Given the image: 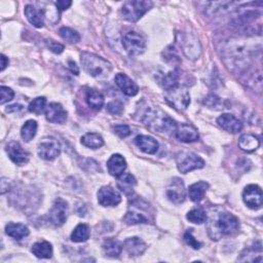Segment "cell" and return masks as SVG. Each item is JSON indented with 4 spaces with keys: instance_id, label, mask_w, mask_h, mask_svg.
<instances>
[{
    "instance_id": "38",
    "label": "cell",
    "mask_w": 263,
    "mask_h": 263,
    "mask_svg": "<svg viewBox=\"0 0 263 263\" xmlns=\"http://www.w3.org/2000/svg\"><path fill=\"white\" fill-rule=\"evenodd\" d=\"M186 218L189 220V222L194 224H201L206 221V214L201 208H195L192 209L187 213Z\"/></svg>"
},
{
    "instance_id": "25",
    "label": "cell",
    "mask_w": 263,
    "mask_h": 263,
    "mask_svg": "<svg viewBox=\"0 0 263 263\" xmlns=\"http://www.w3.org/2000/svg\"><path fill=\"white\" fill-rule=\"evenodd\" d=\"M25 15L29 23L36 28H41L44 25V11L42 9H38L33 5H27L25 7Z\"/></svg>"
},
{
    "instance_id": "41",
    "label": "cell",
    "mask_w": 263,
    "mask_h": 263,
    "mask_svg": "<svg viewBox=\"0 0 263 263\" xmlns=\"http://www.w3.org/2000/svg\"><path fill=\"white\" fill-rule=\"evenodd\" d=\"M13 97H14V92L11 88H9L7 86H4V85H2L0 87V98H1L0 99V104L1 105H3L6 102L12 100Z\"/></svg>"
},
{
    "instance_id": "23",
    "label": "cell",
    "mask_w": 263,
    "mask_h": 263,
    "mask_svg": "<svg viewBox=\"0 0 263 263\" xmlns=\"http://www.w3.org/2000/svg\"><path fill=\"white\" fill-rule=\"evenodd\" d=\"M136 145L147 154H154L158 150V142L150 137L145 135H140L135 139Z\"/></svg>"
},
{
    "instance_id": "32",
    "label": "cell",
    "mask_w": 263,
    "mask_h": 263,
    "mask_svg": "<svg viewBox=\"0 0 263 263\" xmlns=\"http://www.w3.org/2000/svg\"><path fill=\"white\" fill-rule=\"evenodd\" d=\"M86 102L91 109L100 110L104 105V96L96 89H88L86 92Z\"/></svg>"
},
{
    "instance_id": "18",
    "label": "cell",
    "mask_w": 263,
    "mask_h": 263,
    "mask_svg": "<svg viewBox=\"0 0 263 263\" xmlns=\"http://www.w3.org/2000/svg\"><path fill=\"white\" fill-rule=\"evenodd\" d=\"M116 85L119 87V89L128 97H134L138 93L139 87L136 84L135 81H133L127 75L123 73H117L114 77Z\"/></svg>"
},
{
    "instance_id": "17",
    "label": "cell",
    "mask_w": 263,
    "mask_h": 263,
    "mask_svg": "<svg viewBox=\"0 0 263 263\" xmlns=\"http://www.w3.org/2000/svg\"><path fill=\"white\" fill-rule=\"evenodd\" d=\"M6 152L9 158L17 165H24L29 161V154L17 142H9L6 145Z\"/></svg>"
},
{
    "instance_id": "16",
    "label": "cell",
    "mask_w": 263,
    "mask_h": 263,
    "mask_svg": "<svg viewBox=\"0 0 263 263\" xmlns=\"http://www.w3.org/2000/svg\"><path fill=\"white\" fill-rule=\"evenodd\" d=\"M176 138L184 143H191L198 140V132L197 129L189 123H179L176 126L175 130Z\"/></svg>"
},
{
    "instance_id": "20",
    "label": "cell",
    "mask_w": 263,
    "mask_h": 263,
    "mask_svg": "<svg viewBox=\"0 0 263 263\" xmlns=\"http://www.w3.org/2000/svg\"><path fill=\"white\" fill-rule=\"evenodd\" d=\"M155 78L158 82V84L164 88L165 90L176 86L178 84V72L177 70L173 69V70H159L156 75Z\"/></svg>"
},
{
    "instance_id": "35",
    "label": "cell",
    "mask_w": 263,
    "mask_h": 263,
    "mask_svg": "<svg viewBox=\"0 0 263 263\" xmlns=\"http://www.w3.org/2000/svg\"><path fill=\"white\" fill-rule=\"evenodd\" d=\"M120 178L118 179L117 185L119 187V189L124 192L125 194H130L133 192V188L136 185V179L134 178V176H132L130 174H124L123 176H119Z\"/></svg>"
},
{
    "instance_id": "19",
    "label": "cell",
    "mask_w": 263,
    "mask_h": 263,
    "mask_svg": "<svg viewBox=\"0 0 263 263\" xmlns=\"http://www.w3.org/2000/svg\"><path fill=\"white\" fill-rule=\"evenodd\" d=\"M217 123L226 132L231 134H236L242 129L241 121L234 115L229 113H224L217 118Z\"/></svg>"
},
{
    "instance_id": "36",
    "label": "cell",
    "mask_w": 263,
    "mask_h": 263,
    "mask_svg": "<svg viewBox=\"0 0 263 263\" xmlns=\"http://www.w3.org/2000/svg\"><path fill=\"white\" fill-rule=\"evenodd\" d=\"M37 132V122L33 119H30L25 122V124L22 126L21 129V136L24 139V141L29 142L31 141Z\"/></svg>"
},
{
    "instance_id": "12",
    "label": "cell",
    "mask_w": 263,
    "mask_h": 263,
    "mask_svg": "<svg viewBox=\"0 0 263 263\" xmlns=\"http://www.w3.org/2000/svg\"><path fill=\"white\" fill-rule=\"evenodd\" d=\"M68 203L63 198H57L49 211V220L55 226H62L67 220Z\"/></svg>"
},
{
    "instance_id": "3",
    "label": "cell",
    "mask_w": 263,
    "mask_h": 263,
    "mask_svg": "<svg viewBox=\"0 0 263 263\" xmlns=\"http://www.w3.org/2000/svg\"><path fill=\"white\" fill-rule=\"evenodd\" d=\"M80 63L88 75L100 80L109 78L112 71V66L107 60L91 52H82L80 54Z\"/></svg>"
},
{
    "instance_id": "31",
    "label": "cell",
    "mask_w": 263,
    "mask_h": 263,
    "mask_svg": "<svg viewBox=\"0 0 263 263\" xmlns=\"http://www.w3.org/2000/svg\"><path fill=\"white\" fill-rule=\"evenodd\" d=\"M81 143L85 147L98 149L104 145V140L102 136L97 133H87L81 137Z\"/></svg>"
},
{
    "instance_id": "46",
    "label": "cell",
    "mask_w": 263,
    "mask_h": 263,
    "mask_svg": "<svg viewBox=\"0 0 263 263\" xmlns=\"http://www.w3.org/2000/svg\"><path fill=\"white\" fill-rule=\"evenodd\" d=\"M71 4H72L71 1H65V0H60V1L55 2V6L59 11H63L67 8H69L71 6Z\"/></svg>"
},
{
    "instance_id": "21",
    "label": "cell",
    "mask_w": 263,
    "mask_h": 263,
    "mask_svg": "<svg viewBox=\"0 0 263 263\" xmlns=\"http://www.w3.org/2000/svg\"><path fill=\"white\" fill-rule=\"evenodd\" d=\"M45 117L49 122L64 123L67 120V112L59 103H50L45 109Z\"/></svg>"
},
{
    "instance_id": "37",
    "label": "cell",
    "mask_w": 263,
    "mask_h": 263,
    "mask_svg": "<svg viewBox=\"0 0 263 263\" xmlns=\"http://www.w3.org/2000/svg\"><path fill=\"white\" fill-rule=\"evenodd\" d=\"M256 255L262 256V246H261V241H258V246L255 245V246L252 247V248L246 249V250L241 253L240 257L238 258V261H241V262L248 261L249 257H250V256H253V262H260L259 259L256 258Z\"/></svg>"
},
{
    "instance_id": "7",
    "label": "cell",
    "mask_w": 263,
    "mask_h": 263,
    "mask_svg": "<svg viewBox=\"0 0 263 263\" xmlns=\"http://www.w3.org/2000/svg\"><path fill=\"white\" fill-rule=\"evenodd\" d=\"M176 161L178 170L183 174H187L188 172L204 166V160L200 156L188 151L178 153Z\"/></svg>"
},
{
    "instance_id": "15",
    "label": "cell",
    "mask_w": 263,
    "mask_h": 263,
    "mask_svg": "<svg viewBox=\"0 0 263 263\" xmlns=\"http://www.w3.org/2000/svg\"><path fill=\"white\" fill-rule=\"evenodd\" d=\"M180 44L182 46V50L188 57V59L196 60L200 54V45L198 40L191 34H183L181 37Z\"/></svg>"
},
{
    "instance_id": "8",
    "label": "cell",
    "mask_w": 263,
    "mask_h": 263,
    "mask_svg": "<svg viewBox=\"0 0 263 263\" xmlns=\"http://www.w3.org/2000/svg\"><path fill=\"white\" fill-rule=\"evenodd\" d=\"M122 44L125 50L132 55L141 54L146 49L145 38L135 31H128L123 35Z\"/></svg>"
},
{
    "instance_id": "47",
    "label": "cell",
    "mask_w": 263,
    "mask_h": 263,
    "mask_svg": "<svg viewBox=\"0 0 263 263\" xmlns=\"http://www.w3.org/2000/svg\"><path fill=\"white\" fill-rule=\"evenodd\" d=\"M69 69L72 73H74L75 75H78V73H79L78 67L76 66V64L73 61H69Z\"/></svg>"
},
{
    "instance_id": "11",
    "label": "cell",
    "mask_w": 263,
    "mask_h": 263,
    "mask_svg": "<svg viewBox=\"0 0 263 263\" xmlns=\"http://www.w3.org/2000/svg\"><path fill=\"white\" fill-rule=\"evenodd\" d=\"M243 202L252 210H258L262 205V190L258 185L250 184L242 191Z\"/></svg>"
},
{
    "instance_id": "44",
    "label": "cell",
    "mask_w": 263,
    "mask_h": 263,
    "mask_svg": "<svg viewBox=\"0 0 263 263\" xmlns=\"http://www.w3.org/2000/svg\"><path fill=\"white\" fill-rule=\"evenodd\" d=\"M114 133L117 134L120 138H125L127 136L130 135V128L126 125V124H116L115 126H113Z\"/></svg>"
},
{
    "instance_id": "45",
    "label": "cell",
    "mask_w": 263,
    "mask_h": 263,
    "mask_svg": "<svg viewBox=\"0 0 263 263\" xmlns=\"http://www.w3.org/2000/svg\"><path fill=\"white\" fill-rule=\"evenodd\" d=\"M46 45L54 53H61L64 50V45L63 44H61V43H59L54 40H51V39L46 40Z\"/></svg>"
},
{
    "instance_id": "48",
    "label": "cell",
    "mask_w": 263,
    "mask_h": 263,
    "mask_svg": "<svg viewBox=\"0 0 263 263\" xmlns=\"http://www.w3.org/2000/svg\"><path fill=\"white\" fill-rule=\"evenodd\" d=\"M23 107L18 104H14V105H11L9 106L7 109H6V112H16L18 110H21Z\"/></svg>"
},
{
    "instance_id": "26",
    "label": "cell",
    "mask_w": 263,
    "mask_h": 263,
    "mask_svg": "<svg viewBox=\"0 0 263 263\" xmlns=\"http://www.w3.org/2000/svg\"><path fill=\"white\" fill-rule=\"evenodd\" d=\"M260 145L259 139L251 134L241 135L238 139V147L245 152H253Z\"/></svg>"
},
{
    "instance_id": "27",
    "label": "cell",
    "mask_w": 263,
    "mask_h": 263,
    "mask_svg": "<svg viewBox=\"0 0 263 263\" xmlns=\"http://www.w3.org/2000/svg\"><path fill=\"white\" fill-rule=\"evenodd\" d=\"M208 188H209L208 183H205L203 181L196 182V183L189 186L188 195H189V197L192 201L198 202L204 197V194H205Z\"/></svg>"
},
{
    "instance_id": "13",
    "label": "cell",
    "mask_w": 263,
    "mask_h": 263,
    "mask_svg": "<svg viewBox=\"0 0 263 263\" xmlns=\"http://www.w3.org/2000/svg\"><path fill=\"white\" fill-rule=\"evenodd\" d=\"M166 195L168 199L176 203H182L186 198V190L184 187V183L180 178H173L167 186Z\"/></svg>"
},
{
    "instance_id": "30",
    "label": "cell",
    "mask_w": 263,
    "mask_h": 263,
    "mask_svg": "<svg viewBox=\"0 0 263 263\" xmlns=\"http://www.w3.org/2000/svg\"><path fill=\"white\" fill-rule=\"evenodd\" d=\"M102 249H103V253L108 256V257H118L121 252H122V245L114 239V238H107L103 245H102Z\"/></svg>"
},
{
    "instance_id": "42",
    "label": "cell",
    "mask_w": 263,
    "mask_h": 263,
    "mask_svg": "<svg viewBox=\"0 0 263 263\" xmlns=\"http://www.w3.org/2000/svg\"><path fill=\"white\" fill-rule=\"evenodd\" d=\"M184 240L189 247L193 248L194 250H197L201 247V243L197 239H195V237L192 235V229H188L184 233Z\"/></svg>"
},
{
    "instance_id": "43",
    "label": "cell",
    "mask_w": 263,
    "mask_h": 263,
    "mask_svg": "<svg viewBox=\"0 0 263 263\" xmlns=\"http://www.w3.org/2000/svg\"><path fill=\"white\" fill-rule=\"evenodd\" d=\"M123 110V105L119 101H112L107 104V111L111 114H120Z\"/></svg>"
},
{
    "instance_id": "6",
    "label": "cell",
    "mask_w": 263,
    "mask_h": 263,
    "mask_svg": "<svg viewBox=\"0 0 263 263\" xmlns=\"http://www.w3.org/2000/svg\"><path fill=\"white\" fill-rule=\"evenodd\" d=\"M164 99L173 108L179 111L187 109L190 104V95L188 89L185 86L179 84L165 90Z\"/></svg>"
},
{
    "instance_id": "2",
    "label": "cell",
    "mask_w": 263,
    "mask_h": 263,
    "mask_svg": "<svg viewBox=\"0 0 263 263\" xmlns=\"http://www.w3.org/2000/svg\"><path fill=\"white\" fill-rule=\"evenodd\" d=\"M141 121L155 133H175L177 123L155 106H146L142 111Z\"/></svg>"
},
{
    "instance_id": "5",
    "label": "cell",
    "mask_w": 263,
    "mask_h": 263,
    "mask_svg": "<svg viewBox=\"0 0 263 263\" xmlns=\"http://www.w3.org/2000/svg\"><path fill=\"white\" fill-rule=\"evenodd\" d=\"M152 6L153 3L148 0L126 1L121 7V14L122 17L128 22H137Z\"/></svg>"
},
{
    "instance_id": "4",
    "label": "cell",
    "mask_w": 263,
    "mask_h": 263,
    "mask_svg": "<svg viewBox=\"0 0 263 263\" xmlns=\"http://www.w3.org/2000/svg\"><path fill=\"white\" fill-rule=\"evenodd\" d=\"M239 228L238 219L231 213H220L215 222L209 224V234L212 239H219L222 235H231L237 232Z\"/></svg>"
},
{
    "instance_id": "29",
    "label": "cell",
    "mask_w": 263,
    "mask_h": 263,
    "mask_svg": "<svg viewBox=\"0 0 263 263\" xmlns=\"http://www.w3.org/2000/svg\"><path fill=\"white\" fill-rule=\"evenodd\" d=\"M31 252L37 257L41 259H48L52 256V247L46 240L37 241L32 246Z\"/></svg>"
},
{
    "instance_id": "28",
    "label": "cell",
    "mask_w": 263,
    "mask_h": 263,
    "mask_svg": "<svg viewBox=\"0 0 263 263\" xmlns=\"http://www.w3.org/2000/svg\"><path fill=\"white\" fill-rule=\"evenodd\" d=\"M5 232L10 237L17 240L29 235L28 227L22 223H8L5 226Z\"/></svg>"
},
{
    "instance_id": "49",
    "label": "cell",
    "mask_w": 263,
    "mask_h": 263,
    "mask_svg": "<svg viewBox=\"0 0 263 263\" xmlns=\"http://www.w3.org/2000/svg\"><path fill=\"white\" fill-rule=\"evenodd\" d=\"M6 66H8V59L4 54H1V71H3Z\"/></svg>"
},
{
    "instance_id": "24",
    "label": "cell",
    "mask_w": 263,
    "mask_h": 263,
    "mask_svg": "<svg viewBox=\"0 0 263 263\" xmlns=\"http://www.w3.org/2000/svg\"><path fill=\"white\" fill-rule=\"evenodd\" d=\"M123 248L130 256H139L142 255L147 246L140 237H128L123 242Z\"/></svg>"
},
{
    "instance_id": "40",
    "label": "cell",
    "mask_w": 263,
    "mask_h": 263,
    "mask_svg": "<svg viewBox=\"0 0 263 263\" xmlns=\"http://www.w3.org/2000/svg\"><path fill=\"white\" fill-rule=\"evenodd\" d=\"M46 99L44 97H38L36 99H34L30 104H29V107H28V110L31 112V113H34V114H41L45 109H46Z\"/></svg>"
},
{
    "instance_id": "39",
    "label": "cell",
    "mask_w": 263,
    "mask_h": 263,
    "mask_svg": "<svg viewBox=\"0 0 263 263\" xmlns=\"http://www.w3.org/2000/svg\"><path fill=\"white\" fill-rule=\"evenodd\" d=\"M59 33L60 36L68 43H77L80 40V35L75 30L69 27H62L59 30Z\"/></svg>"
},
{
    "instance_id": "1",
    "label": "cell",
    "mask_w": 263,
    "mask_h": 263,
    "mask_svg": "<svg viewBox=\"0 0 263 263\" xmlns=\"http://www.w3.org/2000/svg\"><path fill=\"white\" fill-rule=\"evenodd\" d=\"M223 59L231 71H242L251 63V49L238 40L231 39L223 47Z\"/></svg>"
},
{
    "instance_id": "22",
    "label": "cell",
    "mask_w": 263,
    "mask_h": 263,
    "mask_svg": "<svg viewBox=\"0 0 263 263\" xmlns=\"http://www.w3.org/2000/svg\"><path fill=\"white\" fill-rule=\"evenodd\" d=\"M107 167L110 175L119 177L126 168V161L120 154H113L107 161Z\"/></svg>"
},
{
    "instance_id": "14",
    "label": "cell",
    "mask_w": 263,
    "mask_h": 263,
    "mask_svg": "<svg viewBox=\"0 0 263 263\" xmlns=\"http://www.w3.org/2000/svg\"><path fill=\"white\" fill-rule=\"evenodd\" d=\"M98 201L103 206H115L121 201V196L111 186H103L98 191Z\"/></svg>"
},
{
    "instance_id": "33",
    "label": "cell",
    "mask_w": 263,
    "mask_h": 263,
    "mask_svg": "<svg viewBox=\"0 0 263 263\" xmlns=\"http://www.w3.org/2000/svg\"><path fill=\"white\" fill-rule=\"evenodd\" d=\"M123 221L128 224V225H134V224H140V223H148L149 219L146 217L144 214L138 211L136 208L135 210H128L123 217Z\"/></svg>"
},
{
    "instance_id": "9",
    "label": "cell",
    "mask_w": 263,
    "mask_h": 263,
    "mask_svg": "<svg viewBox=\"0 0 263 263\" xmlns=\"http://www.w3.org/2000/svg\"><path fill=\"white\" fill-rule=\"evenodd\" d=\"M60 152H61L60 144L54 138H51V137L43 138L38 144L37 153L42 159L52 160L60 155Z\"/></svg>"
},
{
    "instance_id": "10",
    "label": "cell",
    "mask_w": 263,
    "mask_h": 263,
    "mask_svg": "<svg viewBox=\"0 0 263 263\" xmlns=\"http://www.w3.org/2000/svg\"><path fill=\"white\" fill-rule=\"evenodd\" d=\"M261 16L262 13L260 11H247L238 16L236 21V26L242 29L245 33H255L256 26L258 28H261Z\"/></svg>"
},
{
    "instance_id": "34",
    "label": "cell",
    "mask_w": 263,
    "mask_h": 263,
    "mask_svg": "<svg viewBox=\"0 0 263 263\" xmlns=\"http://www.w3.org/2000/svg\"><path fill=\"white\" fill-rule=\"evenodd\" d=\"M89 227L86 224H78L71 233V240L74 242H82L89 238Z\"/></svg>"
}]
</instances>
